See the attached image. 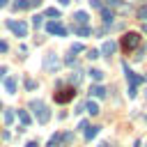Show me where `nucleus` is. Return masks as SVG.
<instances>
[{"label": "nucleus", "mask_w": 147, "mask_h": 147, "mask_svg": "<svg viewBox=\"0 0 147 147\" xmlns=\"http://www.w3.org/2000/svg\"><path fill=\"white\" fill-rule=\"evenodd\" d=\"M30 108L34 110V115H37V122H39V124H46V122L51 119V110H48V106H46L44 101L34 99V101H30Z\"/></svg>", "instance_id": "1"}, {"label": "nucleus", "mask_w": 147, "mask_h": 147, "mask_svg": "<svg viewBox=\"0 0 147 147\" xmlns=\"http://www.w3.org/2000/svg\"><path fill=\"white\" fill-rule=\"evenodd\" d=\"M124 74H126V80H129V96L133 99L136 96V92H138V85L145 80L142 76H138V74H133L131 69H129V64H124Z\"/></svg>", "instance_id": "2"}, {"label": "nucleus", "mask_w": 147, "mask_h": 147, "mask_svg": "<svg viewBox=\"0 0 147 147\" xmlns=\"http://www.w3.org/2000/svg\"><path fill=\"white\" fill-rule=\"evenodd\" d=\"M138 44H140V34H138V32H126V34L122 37V51H124V53H131Z\"/></svg>", "instance_id": "3"}, {"label": "nucleus", "mask_w": 147, "mask_h": 147, "mask_svg": "<svg viewBox=\"0 0 147 147\" xmlns=\"http://www.w3.org/2000/svg\"><path fill=\"white\" fill-rule=\"evenodd\" d=\"M7 30L16 37H28V23L25 21H7Z\"/></svg>", "instance_id": "4"}, {"label": "nucleus", "mask_w": 147, "mask_h": 147, "mask_svg": "<svg viewBox=\"0 0 147 147\" xmlns=\"http://www.w3.org/2000/svg\"><path fill=\"white\" fill-rule=\"evenodd\" d=\"M46 32H48V34H57V37H67V28H64L57 18H53V21L46 23Z\"/></svg>", "instance_id": "5"}, {"label": "nucleus", "mask_w": 147, "mask_h": 147, "mask_svg": "<svg viewBox=\"0 0 147 147\" xmlns=\"http://www.w3.org/2000/svg\"><path fill=\"white\" fill-rule=\"evenodd\" d=\"M76 96V90L74 87H64V90H57L55 92V101L57 103H67V101H71Z\"/></svg>", "instance_id": "6"}, {"label": "nucleus", "mask_w": 147, "mask_h": 147, "mask_svg": "<svg viewBox=\"0 0 147 147\" xmlns=\"http://www.w3.org/2000/svg\"><path fill=\"white\" fill-rule=\"evenodd\" d=\"M44 67H46L48 71H55V69H57V55H55V53L46 55V62H44Z\"/></svg>", "instance_id": "7"}, {"label": "nucleus", "mask_w": 147, "mask_h": 147, "mask_svg": "<svg viewBox=\"0 0 147 147\" xmlns=\"http://www.w3.org/2000/svg\"><path fill=\"white\" fill-rule=\"evenodd\" d=\"M90 94H92L94 99H103V96H106V87L96 83V85H92V87H90Z\"/></svg>", "instance_id": "8"}, {"label": "nucleus", "mask_w": 147, "mask_h": 147, "mask_svg": "<svg viewBox=\"0 0 147 147\" xmlns=\"http://www.w3.org/2000/svg\"><path fill=\"white\" fill-rule=\"evenodd\" d=\"M115 48H117V44H115V41H103V46H101V51H99V53H103V55H108V57H110V55L115 53Z\"/></svg>", "instance_id": "9"}, {"label": "nucleus", "mask_w": 147, "mask_h": 147, "mask_svg": "<svg viewBox=\"0 0 147 147\" xmlns=\"http://www.w3.org/2000/svg\"><path fill=\"white\" fill-rule=\"evenodd\" d=\"M16 117H18V122H21L23 126H30V122H32L30 113H25V110H16Z\"/></svg>", "instance_id": "10"}, {"label": "nucleus", "mask_w": 147, "mask_h": 147, "mask_svg": "<svg viewBox=\"0 0 147 147\" xmlns=\"http://www.w3.org/2000/svg\"><path fill=\"white\" fill-rule=\"evenodd\" d=\"M101 18H103V23H106V25H110V23H113V18H115V16H113V9L101 7Z\"/></svg>", "instance_id": "11"}, {"label": "nucleus", "mask_w": 147, "mask_h": 147, "mask_svg": "<svg viewBox=\"0 0 147 147\" xmlns=\"http://www.w3.org/2000/svg\"><path fill=\"white\" fill-rule=\"evenodd\" d=\"M74 21H76L78 25H87L90 16H87V11H76V14H74Z\"/></svg>", "instance_id": "12"}, {"label": "nucleus", "mask_w": 147, "mask_h": 147, "mask_svg": "<svg viewBox=\"0 0 147 147\" xmlns=\"http://www.w3.org/2000/svg\"><path fill=\"white\" fill-rule=\"evenodd\" d=\"M5 90H7L9 94H14V92H16V78H14V76L5 78Z\"/></svg>", "instance_id": "13"}, {"label": "nucleus", "mask_w": 147, "mask_h": 147, "mask_svg": "<svg viewBox=\"0 0 147 147\" xmlns=\"http://www.w3.org/2000/svg\"><path fill=\"white\" fill-rule=\"evenodd\" d=\"M83 108H85L90 115H99V103H96V101H92V99H90V101H87Z\"/></svg>", "instance_id": "14"}, {"label": "nucleus", "mask_w": 147, "mask_h": 147, "mask_svg": "<svg viewBox=\"0 0 147 147\" xmlns=\"http://www.w3.org/2000/svg\"><path fill=\"white\" fill-rule=\"evenodd\" d=\"M74 32H76L78 37H87V34H90L92 30H90L87 25H74Z\"/></svg>", "instance_id": "15"}, {"label": "nucleus", "mask_w": 147, "mask_h": 147, "mask_svg": "<svg viewBox=\"0 0 147 147\" xmlns=\"http://www.w3.org/2000/svg\"><path fill=\"white\" fill-rule=\"evenodd\" d=\"M99 129H101V126H87V129H85V140H92V138L99 133Z\"/></svg>", "instance_id": "16"}, {"label": "nucleus", "mask_w": 147, "mask_h": 147, "mask_svg": "<svg viewBox=\"0 0 147 147\" xmlns=\"http://www.w3.org/2000/svg\"><path fill=\"white\" fill-rule=\"evenodd\" d=\"M28 7H30V0H16V2H14V9H16V11L28 9Z\"/></svg>", "instance_id": "17"}, {"label": "nucleus", "mask_w": 147, "mask_h": 147, "mask_svg": "<svg viewBox=\"0 0 147 147\" xmlns=\"http://www.w3.org/2000/svg\"><path fill=\"white\" fill-rule=\"evenodd\" d=\"M90 76H92V80L99 83V80L103 78V71H101V69H90Z\"/></svg>", "instance_id": "18"}, {"label": "nucleus", "mask_w": 147, "mask_h": 147, "mask_svg": "<svg viewBox=\"0 0 147 147\" xmlns=\"http://www.w3.org/2000/svg\"><path fill=\"white\" fill-rule=\"evenodd\" d=\"M16 119V110H5V122L11 126V122Z\"/></svg>", "instance_id": "19"}, {"label": "nucleus", "mask_w": 147, "mask_h": 147, "mask_svg": "<svg viewBox=\"0 0 147 147\" xmlns=\"http://www.w3.org/2000/svg\"><path fill=\"white\" fill-rule=\"evenodd\" d=\"M60 140H62V133H55V136L48 140V145H46V147H57V142H60Z\"/></svg>", "instance_id": "20"}, {"label": "nucleus", "mask_w": 147, "mask_h": 147, "mask_svg": "<svg viewBox=\"0 0 147 147\" xmlns=\"http://www.w3.org/2000/svg\"><path fill=\"white\" fill-rule=\"evenodd\" d=\"M138 18L140 21H147V5H140L138 7Z\"/></svg>", "instance_id": "21"}, {"label": "nucleus", "mask_w": 147, "mask_h": 147, "mask_svg": "<svg viewBox=\"0 0 147 147\" xmlns=\"http://www.w3.org/2000/svg\"><path fill=\"white\" fill-rule=\"evenodd\" d=\"M46 16H48V18H60V11H57L55 7H48V9H46Z\"/></svg>", "instance_id": "22"}, {"label": "nucleus", "mask_w": 147, "mask_h": 147, "mask_svg": "<svg viewBox=\"0 0 147 147\" xmlns=\"http://www.w3.org/2000/svg\"><path fill=\"white\" fill-rule=\"evenodd\" d=\"M99 55H101V53H99L96 48H90V51H87V57H90V60H96Z\"/></svg>", "instance_id": "23"}, {"label": "nucleus", "mask_w": 147, "mask_h": 147, "mask_svg": "<svg viewBox=\"0 0 147 147\" xmlns=\"http://www.w3.org/2000/svg\"><path fill=\"white\" fill-rule=\"evenodd\" d=\"M80 78H83V76H80V71H76V74H71V78H69V80H71L74 85H78V83H80Z\"/></svg>", "instance_id": "24"}, {"label": "nucleus", "mask_w": 147, "mask_h": 147, "mask_svg": "<svg viewBox=\"0 0 147 147\" xmlns=\"http://www.w3.org/2000/svg\"><path fill=\"white\" fill-rule=\"evenodd\" d=\"M32 25H34V28H39V25H41V16H39V14H34V16H32Z\"/></svg>", "instance_id": "25"}, {"label": "nucleus", "mask_w": 147, "mask_h": 147, "mask_svg": "<svg viewBox=\"0 0 147 147\" xmlns=\"http://www.w3.org/2000/svg\"><path fill=\"white\" fill-rule=\"evenodd\" d=\"M83 48H85V46H83V44H74V46H71V53H80V51H83Z\"/></svg>", "instance_id": "26"}, {"label": "nucleus", "mask_w": 147, "mask_h": 147, "mask_svg": "<svg viewBox=\"0 0 147 147\" xmlns=\"http://www.w3.org/2000/svg\"><path fill=\"white\" fill-rule=\"evenodd\" d=\"M90 5H92L94 9H101V7H103V2H101V0H90Z\"/></svg>", "instance_id": "27"}, {"label": "nucleus", "mask_w": 147, "mask_h": 147, "mask_svg": "<svg viewBox=\"0 0 147 147\" xmlns=\"http://www.w3.org/2000/svg\"><path fill=\"white\" fill-rule=\"evenodd\" d=\"M9 51V46H7V41L5 39H0V53H7Z\"/></svg>", "instance_id": "28"}, {"label": "nucleus", "mask_w": 147, "mask_h": 147, "mask_svg": "<svg viewBox=\"0 0 147 147\" xmlns=\"http://www.w3.org/2000/svg\"><path fill=\"white\" fill-rule=\"evenodd\" d=\"M108 7H122V0H106Z\"/></svg>", "instance_id": "29"}, {"label": "nucleus", "mask_w": 147, "mask_h": 147, "mask_svg": "<svg viewBox=\"0 0 147 147\" xmlns=\"http://www.w3.org/2000/svg\"><path fill=\"white\" fill-rule=\"evenodd\" d=\"M145 53H147V46H140V48H138V55H136V57H138V60H140V57H142V55H145Z\"/></svg>", "instance_id": "30"}, {"label": "nucleus", "mask_w": 147, "mask_h": 147, "mask_svg": "<svg viewBox=\"0 0 147 147\" xmlns=\"http://www.w3.org/2000/svg\"><path fill=\"white\" fill-rule=\"evenodd\" d=\"M25 87H28V90H34V87H37V80H25Z\"/></svg>", "instance_id": "31"}, {"label": "nucleus", "mask_w": 147, "mask_h": 147, "mask_svg": "<svg viewBox=\"0 0 147 147\" xmlns=\"http://www.w3.org/2000/svg\"><path fill=\"white\" fill-rule=\"evenodd\" d=\"M87 126H90V124H87V119H80V124H78V129L83 131V129H87Z\"/></svg>", "instance_id": "32"}, {"label": "nucleus", "mask_w": 147, "mask_h": 147, "mask_svg": "<svg viewBox=\"0 0 147 147\" xmlns=\"http://www.w3.org/2000/svg\"><path fill=\"white\" fill-rule=\"evenodd\" d=\"M41 5V0H30V7H39Z\"/></svg>", "instance_id": "33"}, {"label": "nucleus", "mask_w": 147, "mask_h": 147, "mask_svg": "<svg viewBox=\"0 0 147 147\" xmlns=\"http://www.w3.org/2000/svg\"><path fill=\"white\" fill-rule=\"evenodd\" d=\"M25 147H37V142H34V140H32V142H28V145H25Z\"/></svg>", "instance_id": "34"}, {"label": "nucleus", "mask_w": 147, "mask_h": 147, "mask_svg": "<svg viewBox=\"0 0 147 147\" xmlns=\"http://www.w3.org/2000/svg\"><path fill=\"white\" fill-rule=\"evenodd\" d=\"M57 2H60V5H69L71 0H57Z\"/></svg>", "instance_id": "35"}, {"label": "nucleus", "mask_w": 147, "mask_h": 147, "mask_svg": "<svg viewBox=\"0 0 147 147\" xmlns=\"http://www.w3.org/2000/svg\"><path fill=\"white\" fill-rule=\"evenodd\" d=\"M5 74H7V69H5V67H2V69H0V78H2V76H5Z\"/></svg>", "instance_id": "36"}, {"label": "nucleus", "mask_w": 147, "mask_h": 147, "mask_svg": "<svg viewBox=\"0 0 147 147\" xmlns=\"http://www.w3.org/2000/svg\"><path fill=\"white\" fill-rule=\"evenodd\" d=\"M142 32H145V34H147V23H142Z\"/></svg>", "instance_id": "37"}, {"label": "nucleus", "mask_w": 147, "mask_h": 147, "mask_svg": "<svg viewBox=\"0 0 147 147\" xmlns=\"http://www.w3.org/2000/svg\"><path fill=\"white\" fill-rule=\"evenodd\" d=\"M7 2H9V0H0V7H5V5H7Z\"/></svg>", "instance_id": "38"}, {"label": "nucleus", "mask_w": 147, "mask_h": 147, "mask_svg": "<svg viewBox=\"0 0 147 147\" xmlns=\"http://www.w3.org/2000/svg\"><path fill=\"white\" fill-rule=\"evenodd\" d=\"M96 147H108V145H106V142H99V145H96Z\"/></svg>", "instance_id": "39"}, {"label": "nucleus", "mask_w": 147, "mask_h": 147, "mask_svg": "<svg viewBox=\"0 0 147 147\" xmlns=\"http://www.w3.org/2000/svg\"><path fill=\"white\" fill-rule=\"evenodd\" d=\"M136 147H147V145H142V142H136Z\"/></svg>", "instance_id": "40"}, {"label": "nucleus", "mask_w": 147, "mask_h": 147, "mask_svg": "<svg viewBox=\"0 0 147 147\" xmlns=\"http://www.w3.org/2000/svg\"><path fill=\"white\" fill-rule=\"evenodd\" d=\"M0 108H2V103H0Z\"/></svg>", "instance_id": "41"}]
</instances>
